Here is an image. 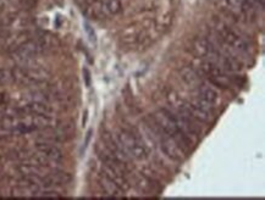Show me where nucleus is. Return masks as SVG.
<instances>
[{
    "instance_id": "obj_1",
    "label": "nucleus",
    "mask_w": 265,
    "mask_h": 200,
    "mask_svg": "<svg viewBox=\"0 0 265 200\" xmlns=\"http://www.w3.org/2000/svg\"><path fill=\"white\" fill-rule=\"evenodd\" d=\"M153 122L163 133L172 138L176 143L179 144L180 148L184 151L189 150L192 145L191 137L182 131L179 127V125L176 124V121L172 117V112L168 109H161L154 115Z\"/></svg>"
},
{
    "instance_id": "obj_2",
    "label": "nucleus",
    "mask_w": 265,
    "mask_h": 200,
    "mask_svg": "<svg viewBox=\"0 0 265 200\" xmlns=\"http://www.w3.org/2000/svg\"><path fill=\"white\" fill-rule=\"evenodd\" d=\"M117 141L121 144V146L126 151L127 155H130L131 158L136 159V160H144V159H147L148 153H147L146 146L142 144L141 139L137 136H134L131 131H127V129L120 131Z\"/></svg>"
},
{
    "instance_id": "obj_3",
    "label": "nucleus",
    "mask_w": 265,
    "mask_h": 200,
    "mask_svg": "<svg viewBox=\"0 0 265 200\" xmlns=\"http://www.w3.org/2000/svg\"><path fill=\"white\" fill-rule=\"evenodd\" d=\"M214 27H215V31L219 35V37L221 38V40H223L226 45H228V47H231L233 50L241 53V54L248 53V50H249L248 43L246 42L238 33H236L235 31L231 30L227 25H225L223 21L219 20L216 21Z\"/></svg>"
},
{
    "instance_id": "obj_4",
    "label": "nucleus",
    "mask_w": 265,
    "mask_h": 200,
    "mask_svg": "<svg viewBox=\"0 0 265 200\" xmlns=\"http://www.w3.org/2000/svg\"><path fill=\"white\" fill-rule=\"evenodd\" d=\"M202 73L206 74L209 81L220 88H230L232 84V78L230 77L228 72L224 71L219 65L211 60H206L201 64Z\"/></svg>"
},
{
    "instance_id": "obj_5",
    "label": "nucleus",
    "mask_w": 265,
    "mask_h": 200,
    "mask_svg": "<svg viewBox=\"0 0 265 200\" xmlns=\"http://www.w3.org/2000/svg\"><path fill=\"white\" fill-rule=\"evenodd\" d=\"M153 127L155 128L156 134H158L159 144H160V149L164 151V154H165L168 158H170L171 160L176 161V163H181V161H184L185 151L180 148L179 144L176 143L172 138H170V137L166 136L165 133H163L155 125H154Z\"/></svg>"
},
{
    "instance_id": "obj_6",
    "label": "nucleus",
    "mask_w": 265,
    "mask_h": 200,
    "mask_svg": "<svg viewBox=\"0 0 265 200\" xmlns=\"http://www.w3.org/2000/svg\"><path fill=\"white\" fill-rule=\"evenodd\" d=\"M36 151L39 155L44 156L48 160L59 164L62 160V151L57 146V143L44 139H38L36 142Z\"/></svg>"
},
{
    "instance_id": "obj_7",
    "label": "nucleus",
    "mask_w": 265,
    "mask_h": 200,
    "mask_svg": "<svg viewBox=\"0 0 265 200\" xmlns=\"http://www.w3.org/2000/svg\"><path fill=\"white\" fill-rule=\"evenodd\" d=\"M103 141H104V148L121 164L122 166L127 168V164H129V155H127L126 151L124 150V148L121 146V144L119 143V141H115L113 138L112 134L109 132H104L103 133Z\"/></svg>"
},
{
    "instance_id": "obj_8",
    "label": "nucleus",
    "mask_w": 265,
    "mask_h": 200,
    "mask_svg": "<svg viewBox=\"0 0 265 200\" xmlns=\"http://www.w3.org/2000/svg\"><path fill=\"white\" fill-rule=\"evenodd\" d=\"M84 14L93 20H102L109 15L105 8L104 0H88L84 4Z\"/></svg>"
},
{
    "instance_id": "obj_9",
    "label": "nucleus",
    "mask_w": 265,
    "mask_h": 200,
    "mask_svg": "<svg viewBox=\"0 0 265 200\" xmlns=\"http://www.w3.org/2000/svg\"><path fill=\"white\" fill-rule=\"evenodd\" d=\"M191 49L197 57H210L216 49L211 42L204 37H196L191 43Z\"/></svg>"
},
{
    "instance_id": "obj_10",
    "label": "nucleus",
    "mask_w": 265,
    "mask_h": 200,
    "mask_svg": "<svg viewBox=\"0 0 265 200\" xmlns=\"http://www.w3.org/2000/svg\"><path fill=\"white\" fill-rule=\"evenodd\" d=\"M199 89V99H202L206 104L210 108H215L220 103V96L219 93L211 86L206 83H201L198 86Z\"/></svg>"
},
{
    "instance_id": "obj_11",
    "label": "nucleus",
    "mask_w": 265,
    "mask_h": 200,
    "mask_svg": "<svg viewBox=\"0 0 265 200\" xmlns=\"http://www.w3.org/2000/svg\"><path fill=\"white\" fill-rule=\"evenodd\" d=\"M99 181H100V185H102V188L104 189V192L107 193L109 197H113V198H121L122 197V194H124V190H122L119 185L115 184L114 181L110 180L107 175H104V173L102 172Z\"/></svg>"
},
{
    "instance_id": "obj_12",
    "label": "nucleus",
    "mask_w": 265,
    "mask_h": 200,
    "mask_svg": "<svg viewBox=\"0 0 265 200\" xmlns=\"http://www.w3.org/2000/svg\"><path fill=\"white\" fill-rule=\"evenodd\" d=\"M180 74H181L182 81L186 84L191 87H198L199 84L202 83V79L199 77V74L194 71L192 67H184V69L180 71Z\"/></svg>"
},
{
    "instance_id": "obj_13",
    "label": "nucleus",
    "mask_w": 265,
    "mask_h": 200,
    "mask_svg": "<svg viewBox=\"0 0 265 200\" xmlns=\"http://www.w3.org/2000/svg\"><path fill=\"white\" fill-rule=\"evenodd\" d=\"M228 4L240 11L243 16H250L254 14V6L250 0H228Z\"/></svg>"
},
{
    "instance_id": "obj_14",
    "label": "nucleus",
    "mask_w": 265,
    "mask_h": 200,
    "mask_svg": "<svg viewBox=\"0 0 265 200\" xmlns=\"http://www.w3.org/2000/svg\"><path fill=\"white\" fill-rule=\"evenodd\" d=\"M104 4L109 15H117L121 13L122 5L120 0H104Z\"/></svg>"
},
{
    "instance_id": "obj_15",
    "label": "nucleus",
    "mask_w": 265,
    "mask_h": 200,
    "mask_svg": "<svg viewBox=\"0 0 265 200\" xmlns=\"http://www.w3.org/2000/svg\"><path fill=\"white\" fill-rule=\"evenodd\" d=\"M171 22H172V16H171L170 13H163L156 18V25H158V27L164 28V30L170 27Z\"/></svg>"
},
{
    "instance_id": "obj_16",
    "label": "nucleus",
    "mask_w": 265,
    "mask_h": 200,
    "mask_svg": "<svg viewBox=\"0 0 265 200\" xmlns=\"http://www.w3.org/2000/svg\"><path fill=\"white\" fill-rule=\"evenodd\" d=\"M13 79V72L9 70H0V84H6Z\"/></svg>"
},
{
    "instance_id": "obj_17",
    "label": "nucleus",
    "mask_w": 265,
    "mask_h": 200,
    "mask_svg": "<svg viewBox=\"0 0 265 200\" xmlns=\"http://www.w3.org/2000/svg\"><path fill=\"white\" fill-rule=\"evenodd\" d=\"M86 31H87V32H88V35H90L91 40H92V42H95V40H97V39H95V33L93 32L92 28H91L88 25H86Z\"/></svg>"
},
{
    "instance_id": "obj_18",
    "label": "nucleus",
    "mask_w": 265,
    "mask_h": 200,
    "mask_svg": "<svg viewBox=\"0 0 265 200\" xmlns=\"http://www.w3.org/2000/svg\"><path fill=\"white\" fill-rule=\"evenodd\" d=\"M84 73H86V79H87V86H90V72L84 70Z\"/></svg>"
},
{
    "instance_id": "obj_19",
    "label": "nucleus",
    "mask_w": 265,
    "mask_h": 200,
    "mask_svg": "<svg viewBox=\"0 0 265 200\" xmlns=\"http://www.w3.org/2000/svg\"><path fill=\"white\" fill-rule=\"evenodd\" d=\"M255 1H257V3L259 4V5L262 6V8H264V3H265V0H255Z\"/></svg>"
},
{
    "instance_id": "obj_20",
    "label": "nucleus",
    "mask_w": 265,
    "mask_h": 200,
    "mask_svg": "<svg viewBox=\"0 0 265 200\" xmlns=\"http://www.w3.org/2000/svg\"><path fill=\"white\" fill-rule=\"evenodd\" d=\"M87 1H88V0H76V3L81 4V5H84V4H86Z\"/></svg>"
},
{
    "instance_id": "obj_21",
    "label": "nucleus",
    "mask_w": 265,
    "mask_h": 200,
    "mask_svg": "<svg viewBox=\"0 0 265 200\" xmlns=\"http://www.w3.org/2000/svg\"><path fill=\"white\" fill-rule=\"evenodd\" d=\"M171 1H172V0H171Z\"/></svg>"
}]
</instances>
